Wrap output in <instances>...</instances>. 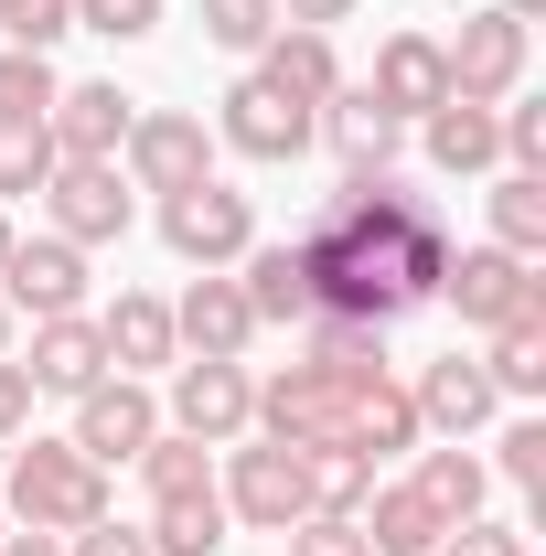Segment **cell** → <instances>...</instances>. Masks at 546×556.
Instances as JSON below:
<instances>
[{
  "instance_id": "obj_11",
  "label": "cell",
  "mask_w": 546,
  "mask_h": 556,
  "mask_svg": "<svg viewBox=\"0 0 546 556\" xmlns=\"http://www.w3.org/2000/svg\"><path fill=\"white\" fill-rule=\"evenodd\" d=\"M172 428L204 439V450L247 439V428H258V386H247V364H172Z\"/></svg>"
},
{
  "instance_id": "obj_22",
  "label": "cell",
  "mask_w": 546,
  "mask_h": 556,
  "mask_svg": "<svg viewBox=\"0 0 546 556\" xmlns=\"http://www.w3.org/2000/svg\"><path fill=\"white\" fill-rule=\"evenodd\" d=\"M236 268H247L236 289H247L258 321H311V311H322V300H311V268H300V247H247Z\"/></svg>"
},
{
  "instance_id": "obj_34",
  "label": "cell",
  "mask_w": 546,
  "mask_h": 556,
  "mask_svg": "<svg viewBox=\"0 0 546 556\" xmlns=\"http://www.w3.org/2000/svg\"><path fill=\"white\" fill-rule=\"evenodd\" d=\"M278 33V0H204V43H225V54H258Z\"/></svg>"
},
{
  "instance_id": "obj_43",
  "label": "cell",
  "mask_w": 546,
  "mask_h": 556,
  "mask_svg": "<svg viewBox=\"0 0 546 556\" xmlns=\"http://www.w3.org/2000/svg\"><path fill=\"white\" fill-rule=\"evenodd\" d=\"M353 11H364V0H278L289 33H333V22H353Z\"/></svg>"
},
{
  "instance_id": "obj_7",
  "label": "cell",
  "mask_w": 546,
  "mask_h": 556,
  "mask_svg": "<svg viewBox=\"0 0 546 556\" xmlns=\"http://www.w3.org/2000/svg\"><path fill=\"white\" fill-rule=\"evenodd\" d=\"M44 204H54V236L65 247H119L129 236V172L119 161H54Z\"/></svg>"
},
{
  "instance_id": "obj_49",
  "label": "cell",
  "mask_w": 546,
  "mask_h": 556,
  "mask_svg": "<svg viewBox=\"0 0 546 556\" xmlns=\"http://www.w3.org/2000/svg\"><path fill=\"white\" fill-rule=\"evenodd\" d=\"M0 22H11V0H0Z\"/></svg>"
},
{
  "instance_id": "obj_18",
  "label": "cell",
  "mask_w": 546,
  "mask_h": 556,
  "mask_svg": "<svg viewBox=\"0 0 546 556\" xmlns=\"http://www.w3.org/2000/svg\"><path fill=\"white\" fill-rule=\"evenodd\" d=\"M97 343H108V364L119 375H150V364H172V300H150V289H119L108 311H97Z\"/></svg>"
},
{
  "instance_id": "obj_46",
  "label": "cell",
  "mask_w": 546,
  "mask_h": 556,
  "mask_svg": "<svg viewBox=\"0 0 546 556\" xmlns=\"http://www.w3.org/2000/svg\"><path fill=\"white\" fill-rule=\"evenodd\" d=\"M0 364H11V300H0Z\"/></svg>"
},
{
  "instance_id": "obj_2",
  "label": "cell",
  "mask_w": 546,
  "mask_h": 556,
  "mask_svg": "<svg viewBox=\"0 0 546 556\" xmlns=\"http://www.w3.org/2000/svg\"><path fill=\"white\" fill-rule=\"evenodd\" d=\"M161 236L183 268H236L258 247V204L236 182H194V193H161Z\"/></svg>"
},
{
  "instance_id": "obj_8",
  "label": "cell",
  "mask_w": 546,
  "mask_h": 556,
  "mask_svg": "<svg viewBox=\"0 0 546 556\" xmlns=\"http://www.w3.org/2000/svg\"><path fill=\"white\" fill-rule=\"evenodd\" d=\"M161 439V396L139 386V375H97L86 396H75V450L108 471V460H139Z\"/></svg>"
},
{
  "instance_id": "obj_29",
  "label": "cell",
  "mask_w": 546,
  "mask_h": 556,
  "mask_svg": "<svg viewBox=\"0 0 546 556\" xmlns=\"http://www.w3.org/2000/svg\"><path fill=\"white\" fill-rule=\"evenodd\" d=\"M482 375H493V396H546V321H504Z\"/></svg>"
},
{
  "instance_id": "obj_9",
  "label": "cell",
  "mask_w": 546,
  "mask_h": 556,
  "mask_svg": "<svg viewBox=\"0 0 546 556\" xmlns=\"http://www.w3.org/2000/svg\"><path fill=\"white\" fill-rule=\"evenodd\" d=\"M439 300H461V321L482 332H504V321H546V278L525 257H504V247H472V257H450V289Z\"/></svg>"
},
{
  "instance_id": "obj_48",
  "label": "cell",
  "mask_w": 546,
  "mask_h": 556,
  "mask_svg": "<svg viewBox=\"0 0 546 556\" xmlns=\"http://www.w3.org/2000/svg\"><path fill=\"white\" fill-rule=\"evenodd\" d=\"M0 546H11V514H0Z\"/></svg>"
},
{
  "instance_id": "obj_26",
  "label": "cell",
  "mask_w": 546,
  "mask_h": 556,
  "mask_svg": "<svg viewBox=\"0 0 546 556\" xmlns=\"http://www.w3.org/2000/svg\"><path fill=\"white\" fill-rule=\"evenodd\" d=\"M482 482H493V471H482L461 439H450V450H418V492L439 503V525H472V514H482Z\"/></svg>"
},
{
  "instance_id": "obj_10",
  "label": "cell",
  "mask_w": 546,
  "mask_h": 556,
  "mask_svg": "<svg viewBox=\"0 0 546 556\" xmlns=\"http://www.w3.org/2000/svg\"><path fill=\"white\" fill-rule=\"evenodd\" d=\"M0 300L33 311V321L86 311V247H65V236H11V257H0Z\"/></svg>"
},
{
  "instance_id": "obj_36",
  "label": "cell",
  "mask_w": 546,
  "mask_h": 556,
  "mask_svg": "<svg viewBox=\"0 0 546 556\" xmlns=\"http://www.w3.org/2000/svg\"><path fill=\"white\" fill-rule=\"evenodd\" d=\"M75 33H108V43H139V33H161V0H75Z\"/></svg>"
},
{
  "instance_id": "obj_31",
  "label": "cell",
  "mask_w": 546,
  "mask_h": 556,
  "mask_svg": "<svg viewBox=\"0 0 546 556\" xmlns=\"http://www.w3.org/2000/svg\"><path fill=\"white\" fill-rule=\"evenodd\" d=\"M54 182V139H44V118H0V204L11 193H44Z\"/></svg>"
},
{
  "instance_id": "obj_25",
  "label": "cell",
  "mask_w": 546,
  "mask_h": 556,
  "mask_svg": "<svg viewBox=\"0 0 546 556\" xmlns=\"http://www.w3.org/2000/svg\"><path fill=\"white\" fill-rule=\"evenodd\" d=\"M493 247L525 257V268L546 257V172H504L493 182Z\"/></svg>"
},
{
  "instance_id": "obj_14",
  "label": "cell",
  "mask_w": 546,
  "mask_h": 556,
  "mask_svg": "<svg viewBox=\"0 0 546 556\" xmlns=\"http://www.w3.org/2000/svg\"><path fill=\"white\" fill-rule=\"evenodd\" d=\"M364 97L408 129V118H429L439 97H450V65H439V33H386L375 43V75H364Z\"/></svg>"
},
{
  "instance_id": "obj_28",
  "label": "cell",
  "mask_w": 546,
  "mask_h": 556,
  "mask_svg": "<svg viewBox=\"0 0 546 556\" xmlns=\"http://www.w3.org/2000/svg\"><path fill=\"white\" fill-rule=\"evenodd\" d=\"M139 482H150V503H172V492H214V450H204V439H183V428H161V439L139 450Z\"/></svg>"
},
{
  "instance_id": "obj_17",
  "label": "cell",
  "mask_w": 546,
  "mask_h": 556,
  "mask_svg": "<svg viewBox=\"0 0 546 556\" xmlns=\"http://www.w3.org/2000/svg\"><path fill=\"white\" fill-rule=\"evenodd\" d=\"M311 139H333L343 172H386V161H397V118H386L364 86H333V97L311 108Z\"/></svg>"
},
{
  "instance_id": "obj_13",
  "label": "cell",
  "mask_w": 546,
  "mask_h": 556,
  "mask_svg": "<svg viewBox=\"0 0 546 556\" xmlns=\"http://www.w3.org/2000/svg\"><path fill=\"white\" fill-rule=\"evenodd\" d=\"M129 118H139V97H119V75H86V86H54L44 139H54V161H119Z\"/></svg>"
},
{
  "instance_id": "obj_37",
  "label": "cell",
  "mask_w": 546,
  "mask_h": 556,
  "mask_svg": "<svg viewBox=\"0 0 546 556\" xmlns=\"http://www.w3.org/2000/svg\"><path fill=\"white\" fill-rule=\"evenodd\" d=\"M289 556H375V546H364L353 514H300V525H289Z\"/></svg>"
},
{
  "instance_id": "obj_30",
  "label": "cell",
  "mask_w": 546,
  "mask_h": 556,
  "mask_svg": "<svg viewBox=\"0 0 546 556\" xmlns=\"http://www.w3.org/2000/svg\"><path fill=\"white\" fill-rule=\"evenodd\" d=\"M300 471H311V514H364V492H375V460H353V450H300Z\"/></svg>"
},
{
  "instance_id": "obj_3",
  "label": "cell",
  "mask_w": 546,
  "mask_h": 556,
  "mask_svg": "<svg viewBox=\"0 0 546 556\" xmlns=\"http://www.w3.org/2000/svg\"><path fill=\"white\" fill-rule=\"evenodd\" d=\"M119 172H129V193H194V182H214V129L183 108H150L119 139Z\"/></svg>"
},
{
  "instance_id": "obj_4",
  "label": "cell",
  "mask_w": 546,
  "mask_h": 556,
  "mask_svg": "<svg viewBox=\"0 0 546 556\" xmlns=\"http://www.w3.org/2000/svg\"><path fill=\"white\" fill-rule=\"evenodd\" d=\"M439 65H450V97L504 108V97L525 86V22H514V11H472V22L439 43Z\"/></svg>"
},
{
  "instance_id": "obj_19",
  "label": "cell",
  "mask_w": 546,
  "mask_h": 556,
  "mask_svg": "<svg viewBox=\"0 0 546 556\" xmlns=\"http://www.w3.org/2000/svg\"><path fill=\"white\" fill-rule=\"evenodd\" d=\"M353 525H364V546H375V556H439V535H450L439 503H429L418 482H375Z\"/></svg>"
},
{
  "instance_id": "obj_15",
  "label": "cell",
  "mask_w": 546,
  "mask_h": 556,
  "mask_svg": "<svg viewBox=\"0 0 546 556\" xmlns=\"http://www.w3.org/2000/svg\"><path fill=\"white\" fill-rule=\"evenodd\" d=\"M408 407H418V428H439V439H472V428L504 407V396H493L482 353H439V364H429V375L408 386Z\"/></svg>"
},
{
  "instance_id": "obj_39",
  "label": "cell",
  "mask_w": 546,
  "mask_h": 556,
  "mask_svg": "<svg viewBox=\"0 0 546 556\" xmlns=\"http://www.w3.org/2000/svg\"><path fill=\"white\" fill-rule=\"evenodd\" d=\"M504 482L546 492V417H514V428H504Z\"/></svg>"
},
{
  "instance_id": "obj_35",
  "label": "cell",
  "mask_w": 546,
  "mask_h": 556,
  "mask_svg": "<svg viewBox=\"0 0 546 556\" xmlns=\"http://www.w3.org/2000/svg\"><path fill=\"white\" fill-rule=\"evenodd\" d=\"M0 33H11L22 54H54V43L75 33V0H11V22H0Z\"/></svg>"
},
{
  "instance_id": "obj_24",
  "label": "cell",
  "mask_w": 546,
  "mask_h": 556,
  "mask_svg": "<svg viewBox=\"0 0 546 556\" xmlns=\"http://www.w3.org/2000/svg\"><path fill=\"white\" fill-rule=\"evenodd\" d=\"M300 332H311V353H300V364H322V375H343V386H375V375H386V332H375V321L311 311Z\"/></svg>"
},
{
  "instance_id": "obj_33",
  "label": "cell",
  "mask_w": 546,
  "mask_h": 556,
  "mask_svg": "<svg viewBox=\"0 0 546 556\" xmlns=\"http://www.w3.org/2000/svg\"><path fill=\"white\" fill-rule=\"evenodd\" d=\"M397 257H408V300H439V289H450V257H461V247H450V225H439V214H418Z\"/></svg>"
},
{
  "instance_id": "obj_44",
  "label": "cell",
  "mask_w": 546,
  "mask_h": 556,
  "mask_svg": "<svg viewBox=\"0 0 546 556\" xmlns=\"http://www.w3.org/2000/svg\"><path fill=\"white\" fill-rule=\"evenodd\" d=\"M0 556H65V535H11Z\"/></svg>"
},
{
  "instance_id": "obj_16",
  "label": "cell",
  "mask_w": 546,
  "mask_h": 556,
  "mask_svg": "<svg viewBox=\"0 0 546 556\" xmlns=\"http://www.w3.org/2000/svg\"><path fill=\"white\" fill-rule=\"evenodd\" d=\"M33 396H86L97 375H108V343H97V321L86 311H65V321H33Z\"/></svg>"
},
{
  "instance_id": "obj_21",
  "label": "cell",
  "mask_w": 546,
  "mask_h": 556,
  "mask_svg": "<svg viewBox=\"0 0 546 556\" xmlns=\"http://www.w3.org/2000/svg\"><path fill=\"white\" fill-rule=\"evenodd\" d=\"M258 75H269L278 97H300V108H322V97L343 86V65H333V33H289V22H278L269 43H258Z\"/></svg>"
},
{
  "instance_id": "obj_32",
  "label": "cell",
  "mask_w": 546,
  "mask_h": 556,
  "mask_svg": "<svg viewBox=\"0 0 546 556\" xmlns=\"http://www.w3.org/2000/svg\"><path fill=\"white\" fill-rule=\"evenodd\" d=\"M54 54H22V43H0V118H44L54 108Z\"/></svg>"
},
{
  "instance_id": "obj_40",
  "label": "cell",
  "mask_w": 546,
  "mask_h": 556,
  "mask_svg": "<svg viewBox=\"0 0 546 556\" xmlns=\"http://www.w3.org/2000/svg\"><path fill=\"white\" fill-rule=\"evenodd\" d=\"M439 556H525V525H450V535H439Z\"/></svg>"
},
{
  "instance_id": "obj_20",
  "label": "cell",
  "mask_w": 546,
  "mask_h": 556,
  "mask_svg": "<svg viewBox=\"0 0 546 556\" xmlns=\"http://www.w3.org/2000/svg\"><path fill=\"white\" fill-rule=\"evenodd\" d=\"M418 129H429V161H439L450 182H461V172H493V161H504V129H493V108H472V97H439V108H429Z\"/></svg>"
},
{
  "instance_id": "obj_42",
  "label": "cell",
  "mask_w": 546,
  "mask_h": 556,
  "mask_svg": "<svg viewBox=\"0 0 546 556\" xmlns=\"http://www.w3.org/2000/svg\"><path fill=\"white\" fill-rule=\"evenodd\" d=\"M22 428H33V375H22V364H0V450H11Z\"/></svg>"
},
{
  "instance_id": "obj_38",
  "label": "cell",
  "mask_w": 546,
  "mask_h": 556,
  "mask_svg": "<svg viewBox=\"0 0 546 556\" xmlns=\"http://www.w3.org/2000/svg\"><path fill=\"white\" fill-rule=\"evenodd\" d=\"M493 129H504V161H514V172H546V108H514V97H504Z\"/></svg>"
},
{
  "instance_id": "obj_41",
  "label": "cell",
  "mask_w": 546,
  "mask_h": 556,
  "mask_svg": "<svg viewBox=\"0 0 546 556\" xmlns=\"http://www.w3.org/2000/svg\"><path fill=\"white\" fill-rule=\"evenodd\" d=\"M65 556H150V535L139 525H119V514H97V525H75Z\"/></svg>"
},
{
  "instance_id": "obj_45",
  "label": "cell",
  "mask_w": 546,
  "mask_h": 556,
  "mask_svg": "<svg viewBox=\"0 0 546 556\" xmlns=\"http://www.w3.org/2000/svg\"><path fill=\"white\" fill-rule=\"evenodd\" d=\"M493 11H514V22H536V11H546V0H493Z\"/></svg>"
},
{
  "instance_id": "obj_27",
  "label": "cell",
  "mask_w": 546,
  "mask_h": 556,
  "mask_svg": "<svg viewBox=\"0 0 546 556\" xmlns=\"http://www.w3.org/2000/svg\"><path fill=\"white\" fill-rule=\"evenodd\" d=\"M353 460H386V450H418V407L408 386H364V407H353V439H343Z\"/></svg>"
},
{
  "instance_id": "obj_5",
  "label": "cell",
  "mask_w": 546,
  "mask_h": 556,
  "mask_svg": "<svg viewBox=\"0 0 546 556\" xmlns=\"http://www.w3.org/2000/svg\"><path fill=\"white\" fill-rule=\"evenodd\" d=\"M214 139H225V150H236V161H300V150H311V108H300V97H278L269 75H236V86H225V118H214Z\"/></svg>"
},
{
  "instance_id": "obj_23",
  "label": "cell",
  "mask_w": 546,
  "mask_h": 556,
  "mask_svg": "<svg viewBox=\"0 0 546 556\" xmlns=\"http://www.w3.org/2000/svg\"><path fill=\"white\" fill-rule=\"evenodd\" d=\"M225 525H236L225 492H172V503H150L139 535H150V556H214V546H225Z\"/></svg>"
},
{
  "instance_id": "obj_12",
  "label": "cell",
  "mask_w": 546,
  "mask_h": 556,
  "mask_svg": "<svg viewBox=\"0 0 546 556\" xmlns=\"http://www.w3.org/2000/svg\"><path fill=\"white\" fill-rule=\"evenodd\" d=\"M172 343L194 353V364H247V343H258V311H247V289L225 268H204L183 300H172Z\"/></svg>"
},
{
  "instance_id": "obj_6",
  "label": "cell",
  "mask_w": 546,
  "mask_h": 556,
  "mask_svg": "<svg viewBox=\"0 0 546 556\" xmlns=\"http://www.w3.org/2000/svg\"><path fill=\"white\" fill-rule=\"evenodd\" d=\"M225 514H236V525H258V535H289V525H300V514H311V471H300V450H236V460H225Z\"/></svg>"
},
{
  "instance_id": "obj_1",
  "label": "cell",
  "mask_w": 546,
  "mask_h": 556,
  "mask_svg": "<svg viewBox=\"0 0 546 556\" xmlns=\"http://www.w3.org/2000/svg\"><path fill=\"white\" fill-rule=\"evenodd\" d=\"M108 514V471L75 439H11V525L22 535H75Z\"/></svg>"
},
{
  "instance_id": "obj_47",
  "label": "cell",
  "mask_w": 546,
  "mask_h": 556,
  "mask_svg": "<svg viewBox=\"0 0 546 556\" xmlns=\"http://www.w3.org/2000/svg\"><path fill=\"white\" fill-rule=\"evenodd\" d=\"M0 257H11V214H0Z\"/></svg>"
}]
</instances>
